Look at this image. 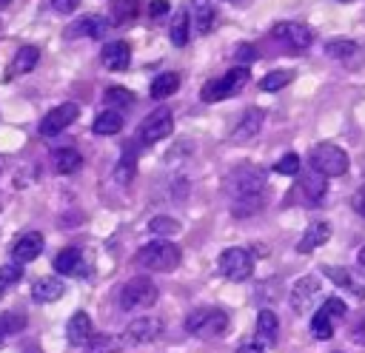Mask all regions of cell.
Wrapping results in <instances>:
<instances>
[{"mask_svg": "<svg viewBox=\"0 0 365 353\" xmlns=\"http://www.w3.org/2000/svg\"><path fill=\"white\" fill-rule=\"evenodd\" d=\"M297 199L302 205H319L325 199V191H328V182H325V174H319L317 168H299V179H297Z\"/></svg>", "mask_w": 365, "mask_h": 353, "instance_id": "10", "label": "cell"}, {"mask_svg": "<svg viewBox=\"0 0 365 353\" xmlns=\"http://www.w3.org/2000/svg\"><path fill=\"white\" fill-rule=\"evenodd\" d=\"M108 26H111V20L108 17H100V14H86V17H80L77 23H71L68 28H66V37H103L106 31H108Z\"/></svg>", "mask_w": 365, "mask_h": 353, "instance_id": "17", "label": "cell"}, {"mask_svg": "<svg viewBox=\"0 0 365 353\" xmlns=\"http://www.w3.org/2000/svg\"><path fill=\"white\" fill-rule=\"evenodd\" d=\"M345 310H348V307H345L342 299L328 296V299L319 305V310L314 313V319H311V336L319 339V342L331 339V336H334V319L345 316Z\"/></svg>", "mask_w": 365, "mask_h": 353, "instance_id": "8", "label": "cell"}, {"mask_svg": "<svg viewBox=\"0 0 365 353\" xmlns=\"http://www.w3.org/2000/svg\"><path fill=\"white\" fill-rule=\"evenodd\" d=\"M171 128H174V120H171V111L168 108H154L143 122H140V128H137V137H140V142H145V145H154V142H160V139H165L168 134H171Z\"/></svg>", "mask_w": 365, "mask_h": 353, "instance_id": "11", "label": "cell"}, {"mask_svg": "<svg viewBox=\"0 0 365 353\" xmlns=\"http://www.w3.org/2000/svg\"><path fill=\"white\" fill-rule=\"evenodd\" d=\"M334 353H342V350H334Z\"/></svg>", "mask_w": 365, "mask_h": 353, "instance_id": "50", "label": "cell"}, {"mask_svg": "<svg viewBox=\"0 0 365 353\" xmlns=\"http://www.w3.org/2000/svg\"><path fill=\"white\" fill-rule=\"evenodd\" d=\"M262 117H265V114H262L259 108L245 111V114H242V120H240V125L231 131V139H234V142H245V139H251V137L262 128Z\"/></svg>", "mask_w": 365, "mask_h": 353, "instance_id": "23", "label": "cell"}, {"mask_svg": "<svg viewBox=\"0 0 365 353\" xmlns=\"http://www.w3.org/2000/svg\"><path fill=\"white\" fill-rule=\"evenodd\" d=\"M237 353H262V344L259 342H242Z\"/></svg>", "mask_w": 365, "mask_h": 353, "instance_id": "45", "label": "cell"}, {"mask_svg": "<svg viewBox=\"0 0 365 353\" xmlns=\"http://www.w3.org/2000/svg\"><path fill=\"white\" fill-rule=\"evenodd\" d=\"M234 60H237L240 65H251V63L257 60V48H254V46H248V43H240V46H237V51H234Z\"/></svg>", "mask_w": 365, "mask_h": 353, "instance_id": "39", "label": "cell"}, {"mask_svg": "<svg viewBox=\"0 0 365 353\" xmlns=\"http://www.w3.org/2000/svg\"><path fill=\"white\" fill-rule=\"evenodd\" d=\"M248 77H251L248 65H237V68L225 71L222 77L208 80V83L200 88V100H202V102H220V100H228V97L240 94V91L248 85Z\"/></svg>", "mask_w": 365, "mask_h": 353, "instance_id": "3", "label": "cell"}, {"mask_svg": "<svg viewBox=\"0 0 365 353\" xmlns=\"http://www.w3.org/2000/svg\"><path fill=\"white\" fill-rule=\"evenodd\" d=\"M325 54H328L331 60H354V57L359 54V46H356L354 40L336 37V40H328V43H325Z\"/></svg>", "mask_w": 365, "mask_h": 353, "instance_id": "33", "label": "cell"}, {"mask_svg": "<svg viewBox=\"0 0 365 353\" xmlns=\"http://www.w3.org/2000/svg\"><path fill=\"white\" fill-rule=\"evenodd\" d=\"M43 245H46V239H43V233H37V231H31V233H23L14 245H11V259L14 262H31V259H37L40 253H43Z\"/></svg>", "mask_w": 365, "mask_h": 353, "instance_id": "18", "label": "cell"}, {"mask_svg": "<svg viewBox=\"0 0 365 353\" xmlns=\"http://www.w3.org/2000/svg\"><path fill=\"white\" fill-rule=\"evenodd\" d=\"M9 3H11V0H0V9H3V6H9Z\"/></svg>", "mask_w": 365, "mask_h": 353, "instance_id": "48", "label": "cell"}, {"mask_svg": "<svg viewBox=\"0 0 365 353\" xmlns=\"http://www.w3.org/2000/svg\"><path fill=\"white\" fill-rule=\"evenodd\" d=\"M168 37H171V46H177V48H182L188 43V37H191V14L185 9L174 11L171 26H168Z\"/></svg>", "mask_w": 365, "mask_h": 353, "instance_id": "25", "label": "cell"}, {"mask_svg": "<svg viewBox=\"0 0 365 353\" xmlns=\"http://www.w3.org/2000/svg\"><path fill=\"white\" fill-rule=\"evenodd\" d=\"M40 63V48L37 46H23L17 48L11 65H9V77H20V74H29L34 71V65Z\"/></svg>", "mask_w": 365, "mask_h": 353, "instance_id": "22", "label": "cell"}, {"mask_svg": "<svg viewBox=\"0 0 365 353\" xmlns=\"http://www.w3.org/2000/svg\"><path fill=\"white\" fill-rule=\"evenodd\" d=\"M354 342H356V344H365V319L354 327Z\"/></svg>", "mask_w": 365, "mask_h": 353, "instance_id": "46", "label": "cell"}, {"mask_svg": "<svg viewBox=\"0 0 365 353\" xmlns=\"http://www.w3.org/2000/svg\"><path fill=\"white\" fill-rule=\"evenodd\" d=\"M322 273H325L334 285L351 290L354 296H359V299L365 296V276H362V273H356V270H351V268H334V265H325Z\"/></svg>", "mask_w": 365, "mask_h": 353, "instance_id": "16", "label": "cell"}, {"mask_svg": "<svg viewBox=\"0 0 365 353\" xmlns=\"http://www.w3.org/2000/svg\"><path fill=\"white\" fill-rule=\"evenodd\" d=\"M63 293H66L63 282H57V279H51V276H43V279H37V282L31 285V299L40 302V305H46V302H57Z\"/></svg>", "mask_w": 365, "mask_h": 353, "instance_id": "24", "label": "cell"}, {"mask_svg": "<svg viewBox=\"0 0 365 353\" xmlns=\"http://www.w3.org/2000/svg\"><path fill=\"white\" fill-rule=\"evenodd\" d=\"M328 236H331V225H328V222H311V225L305 228V233L299 236L297 251H299V253H311V251H317L319 245H325Z\"/></svg>", "mask_w": 365, "mask_h": 353, "instance_id": "20", "label": "cell"}, {"mask_svg": "<svg viewBox=\"0 0 365 353\" xmlns=\"http://www.w3.org/2000/svg\"><path fill=\"white\" fill-rule=\"evenodd\" d=\"M134 262L145 270H157V273H168L174 270L180 262H182V253L174 242L168 239H154L148 245H143L137 253H134Z\"/></svg>", "mask_w": 365, "mask_h": 353, "instance_id": "2", "label": "cell"}, {"mask_svg": "<svg viewBox=\"0 0 365 353\" xmlns=\"http://www.w3.org/2000/svg\"><path fill=\"white\" fill-rule=\"evenodd\" d=\"M342 3H351V0H342Z\"/></svg>", "mask_w": 365, "mask_h": 353, "instance_id": "49", "label": "cell"}, {"mask_svg": "<svg viewBox=\"0 0 365 353\" xmlns=\"http://www.w3.org/2000/svg\"><path fill=\"white\" fill-rule=\"evenodd\" d=\"M134 171H137V154H134V142H125V148H123V157H120V162H117V171H114V176H117V182H131V176H134Z\"/></svg>", "mask_w": 365, "mask_h": 353, "instance_id": "32", "label": "cell"}, {"mask_svg": "<svg viewBox=\"0 0 365 353\" xmlns=\"http://www.w3.org/2000/svg\"><path fill=\"white\" fill-rule=\"evenodd\" d=\"M228 199L237 216H248L265 199V174L254 165H242L228 176Z\"/></svg>", "mask_w": 365, "mask_h": 353, "instance_id": "1", "label": "cell"}, {"mask_svg": "<svg viewBox=\"0 0 365 353\" xmlns=\"http://www.w3.org/2000/svg\"><path fill=\"white\" fill-rule=\"evenodd\" d=\"M160 333H163V322H160V319H154V316H140V319H134V322L125 327L123 342L148 344V342H154Z\"/></svg>", "mask_w": 365, "mask_h": 353, "instance_id": "14", "label": "cell"}, {"mask_svg": "<svg viewBox=\"0 0 365 353\" xmlns=\"http://www.w3.org/2000/svg\"><path fill=\"white\" fill-rule=\"evenodd\" d=\"M100 63L108 68V71H125L128 63H131V46L125 40H111L103 46L100 51Z\"/></svg>", "mask_w": 365, "mask_h": 353, "instance_id": "15", "label": "cell"}, {"mask_svg": "<svg viewBox=\"0 0 365 353\" xmlns=\"http://www.w3.org/2000/svg\"><path fill=\"white\" fill-rule=\"evenodd\" d=\"M91 319H88V313L86 310H77L71 319H68V325H66V339H68V344H74V347H83L88 339H91Z\"/></svg>", "mask_w": 365, "mask_h": 353, "instance_id": "19", "label": "cell"}, {"mask_svg": "<svg viewBox=\"0 0 365 353\" xmlns=\"http://www.w3.org/2000/svg\"><path fill=\"white\" fill-rule=\"evenodd\" d=\"M51 268H54L57 273H63V276H74V273H80V268H83V251L74 248V245L63 248V251L51 259Z\"/></svg>", "mask_w": 365, "mask_h": 353, "instance_id": "21", "label": "cell"}, {"mask_svg": "<svg viewBox=\"0 0 365 353\" xmlns=\"http://www.w3.org/2000/svg\"><path fill=\"white\" fill-rule=\"evenodd\" d=\"M83 347H86V353H120L123 339L111 336V333H91V339Z\"/></svg>", "mask_w": 365, "mask_h": 353, "instance_id": "29", "label": "cell"}, {"mask_svg": "<svg viewBox=\"0 0 365 353\" xmlns=\"http://www.w3.org/2000/svg\"><path fill=\"white\" fill-rule=\"evenodd\" d=\"M214 20H217V11L208 0H194V28L200 34H208L214 28Z\"/></svg>", "mask_w": 365, "mask_h": 353, "instance_id": "31", "label": "cell"}, {"mask_svg": "<svg viewBox=\"0 0 365 353\" xmlns=\"http://www.w3.org/2000/svg\"><path fill=\"white\" fill-rule=\"evenodd\" d=\"M291 80H294V71H288V68H279V71H271V74H265V77L259 80V88H262V91H279V88H285Z\"/></svg>", "mask_w": 365, "mask_h": 353, "instance_id": "35", "label": "cell"}, {"mask_svg": "<svg viewBox=\"0 0 365 353\" xmlns=\"http://www.w3.org/2000/svg\"><path fill=\"white\" fill-rule=\"evenodd\" d=\"M220 273L231 282H245L254 273V259L245 248H225L220 253Z\"/></svg>", "mask_w": 365, "mask_h": 353, "instance_id": "7", "label": "cell"}, {"mask_svg": "<svg viewBox=\"0 0 365 353\" xmlns=\"http://www.w3.org/2000/svg\"><path fill=\"white\" fill-rule=\"evenodd\" d=\"M120 128H123V114H120L117 108L100 111V114L94 117V122H91V131L100 134V137H111V134H117Z\"/></svg>", "mask_w": 365, "mask_h": 353, "instance_id": "26", "label": "cell"}, {"mask_svg": "<svg viewBox=\"0 0 365 353\" xmlns=\"http://www.w3.org/2000/svg\"><path fill=\"white\" fill-rule=\"evenodd\" d=\"M277 333H279V319L274 310H259L257 316V339L262 344H274L277 342Z\"/></svg>", "mask_w": 365, "mask_h": 353, "instance_id": "27", "label": "cell"}, {"mask_svg": "<svg viewBox=\"0 0 365 353\" xmlns=\"http://www.w3.org/2000/svg\"><path fill=\"white\" fill-rule=\"evenodd\" d=\"M14 325H23V316H0V342L9 336V333H14V330H20V327H14Z\"/></svg>", "mask_w": 365, "mask_h": 353, "instance_id": "41", "label": "cell"}, {"mask_svg": "<svg viewBox=\"0 0 365 353\" xmlns=\"http://www.w3.org/2000/svg\"><path fill=\"white\" fill-rule=\"evenodd\" d=\"M271 37L277 43H282L285 48L291 51H305L311 43H314V31L305 26V23H297V20H282L271 28Z\"/></svg>", "mask_w": 365, "mask_h": 353, "instance_id": "9", "label": "cell"}, {"mask_svg": "<svg viewBox=\"0 0 365 353\" xmlns=\"http://www.w3.org/2000/svg\"><path fill=\"white\" fill-rule=\"evenodd\" d=\"M351 205H354V211H356V214H359V216L365 219V185H362V188H359V191L354 194V199H351Z\"/></svg>", "mask_w": 365, "mask_h": 353, "instance_id": "44", "label": "cell"}, {"mask_svg": "<svg viewBox=\"0 0 365 353\" xmlns=\"http://www.w3.org/2000/svg\"><path fill=\"white\" fill-rule=\"evenodd\" d=\"M77 117H80V105H77V102H63V105L51 108V111L40 120V134H43V137H57V134L66 131Z\"/></svg>", "mask_w": 365, "mask_h": 353, "instance_id": "12", "label": "cell"}, {"mask_svg": "<svg viewBox=\"0 0 365 353\" xmlns=\"http://www.w3.org/2000/svg\"><path fill=\"white\" fill-rule=\"evenodd\" d=\"M157 302V285L148 276H134L123 285L120 290V307L123 310H137V307H151Z\"/></svg>", "mask_w": 365, "mask_h": 353, "instance_id": "6", "label": "cell"}, {"mask_svg": "<svg viewBox=\"0 0 365 353\" xmlns=\"http://www.w3.org/2000/svg\"><path fill=\"white\" fill-rule=\"evenodd\" d=\"M48 3H51V9L60 11V14H71V11L80 6V0H48Z\"/></svg>", "mask_w": 365, "mask_h": 353, "instance_id": "43", "label": "cell"}, {"mask_svg": "<svg viewBox=\"0 0 365 353\" xmlns=\"http://www.w3.org/2000/svg\"><path fill=\"white\" fill-rule=\"evenodd\" d=\"M225 327H228V313L220 307H200L191 310L185 319V330L197 339H217L225 333Z\"/></svg>", "mask_w": 365, "mask_h": 353, "instance_id": "4", "label": "cell"}, {"mask_svg": "<svg viewBox=\"0 0 365 353\" xmlns=\"http://www.w3.org/2000/svg\"><path fill=\"white\" fill-rule=\"evenodd\" d=\"M356 259H359V265H362V268H365V245H362V248H359V253H356Z\"/></svg>", "mask_w": 365, "mask_h": 353, "instance_id": "47", "label": "cell"}, {"mask_svg": "<svg viewBox=\"0 0 365 353\" xmlns=\"http://www.w3.org/2000/svg\"><path fill=\"white\" fill-rule=\"evenodd\" d=\"M177 88H180V74H177V71H163L160 77H154L148 94H151L154 100H165V97H171Z\"/></svg>", "mask_w": 365, "mask_h": 353, "instance_id": "28", "label": "cell"}, {"mask_svg": "<svg viewBox=\"0 0 365 353\" xmlns=\"http://www.w3.org/2000/svg\"><path fill=\"white\" fill-rule=\"evenodd\" d=\"M319 299V279L317 276H302L294 290H291V310L294 313H308Z\"/></svg>", "mask_w": 365, "mask_h": 353, "instance_id": "13", "label": "cell"}, {"mask_svg": "<svg viewBox=\"0 0 365 353\" xmlns=\"http://www.w3.org/2000/svg\"><path fill=\"white\" fill-rule=\"evenodd\" d=\"M274 171L277 174H285V176H294V174H299V157L291 151V154H285L277 165H274Z\"/></svg>", "mask_w": 365, "mask_h": 353, "instance_id": "38", "label": "cell"}, {"mask_svg": "<svg viewBox=\"0 0 365 353\" xmlns=\"http://www.w3.org/2000/svg\"><path fill=\"white\" fill-rule=\"evenodd\" d=\"M171 11V3L168 0H151L148 3V17L151 20H160V17H165Z\"/></svg>", "mask_w": 365, "mask_h": 353, "instance_id": "42", "label": "cell"}, {"mask_svg": "<svg viewBox=\"0 0 365 353\" xmlns=\"http://www.w3.org/2000/svg\"><path fill=\"white\" fill-rule=\"evenodd\" d=\"M103 100L111 105V108H128L131 102H134V94L128 91V88H120V85H111V88H106V94H103Z\"/></svg>", "mask_w": 365, "mask_h": 353, "instance_id": "36", "label": "cell"}, {"mask_svg": "<svg viewBox=\"0 0 365 353\" xmlns=\"http://www.w3.org/2000/svg\"><path fill=\"white\" fill-rule=\"evenodd\" d=\"M51 159H54V168H57L60 174H74V171L83 165V157H80L77 148H57V151L51 154Z\"/></svg>", "mask_w": 365, "mask_h": 353, "instance_id": "30", "label": "cell"}, {"mask_svg": "<svg viewBox=\"0 0 365 353\" xmlns=\"http://www.w3.org/2000/svg\"><path fill=\"white\" fill-rule=\"evenodd\" d=\"M23 279V262H6V265H0V296L14 285V282H20Z\"/></svg>", "mask_w": 365, "mask_h": 353, "instance_id": "34", "label": "cell"}, {"mask_svg": "<svg viewBox=\"0 0 365 353\" xmlns=\"http://www.w3.org/2000/svg\"><path fill=\"white\" fill-rule=\"evenodd\" d=\"M308 162H311V168H317V171L325 174V176H342V174L348 171V165H351L348 154H345L339 145H334V142H319V145H314V148L308 151Z\"/></svg>", "mask_w": 365, "mask_h": 353, "instance_id": "5", "label": "cell"}, {"mask_svg": "<svg viewBox=\"0 0 365 353\" xmlns=\"http://www.w3.org/2000/svg\"><path fill=\"white\" fill-rule=\"evenodd\" d=\"M154 233H177L180 231V225L174 222V219H165V216H157V219H151V225H148Z\"/></svg>", "mask_w": 365, "mask_h": 353, "instance_id": "40", "label": "cell"}, {"mask_svg": "<svg viewBox=\"0 0 365 353\" xmlns=\"http://www.w3.org/2000/svg\"><path fill=\"white\" fill-rule=\"evenodd\" d=\"M137 14V0H114V6H111V23H125V20H131Z\"/></svg>", "mask_w": 365, "mask_h": 353, "instance_id": "37", "label": "cell"}]
</instances>
